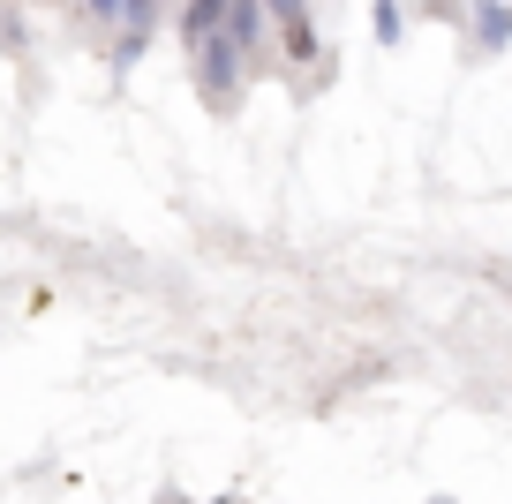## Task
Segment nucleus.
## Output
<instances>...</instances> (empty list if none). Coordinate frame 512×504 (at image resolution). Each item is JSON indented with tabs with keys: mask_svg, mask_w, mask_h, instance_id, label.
Instances as JSON below:
<instances>
[]
</instances>
